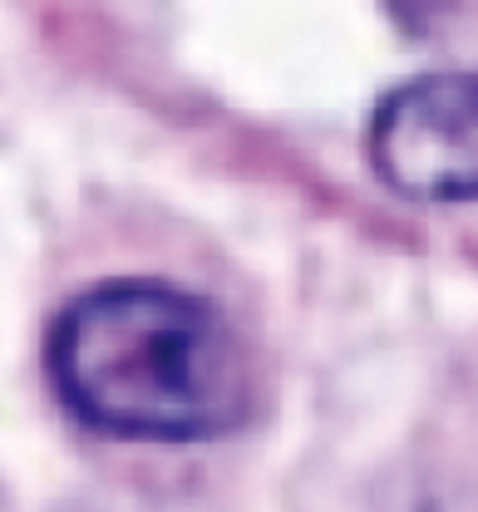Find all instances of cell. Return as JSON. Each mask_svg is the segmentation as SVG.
<instances>
[{"instance_id":"1","label":"cell","mask_w":478,"mask_h":512,"mask_svg":"<svg viewBox=\"0 0 478 512\" xmlns=\"http://www.w3.org/2000/svg\"><path fill=\"white\" fill-rule=\"evenodd\" d=\"M45 370L69 414L119 439H217L252 409V360L227 316L168 281H104L55 316Z\"/></svg>"},{"instance_id":"2","label":"cell","mask_w":478,"mask_h":512,"mask_svg":"<svg viewBox=\"0 0 478 512\" xmlns=\"http://www.w3.org/2000/svg\"><path fill=\"white\" fill-rule=\"evenodd\" d=\"M370 163L405 197H478V69H429L395 84L370 119Z\"/></svg>"}]
</instances>
